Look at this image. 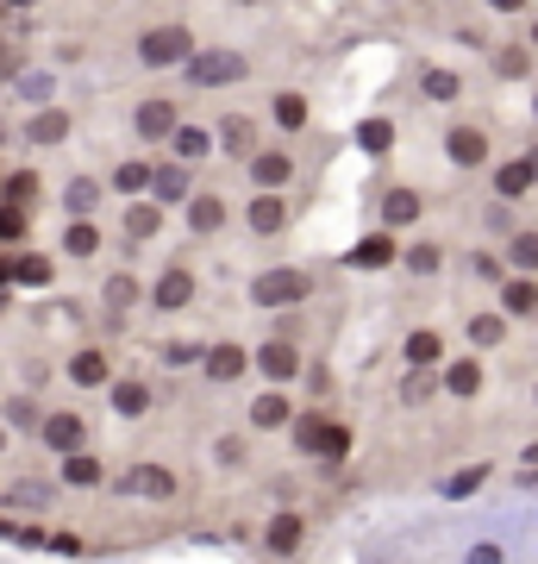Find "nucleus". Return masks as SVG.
Masks as SVG:
<instances>
[{
    "label": "nucleus",
    "instance_id": "f257e3e1",
    "mask_svg": "<svg viewBox=\"0 0 538 564\" xmlns=\"http://www.w3.org/2000/svg\"><path fill=\"white\" fill-rule=\"evenodd\" d=\"M244 302L263 307V314H282V307L314 302V270H300V263H263L257 276L244 282Z\"/></svg>",
    "mask_w": 538,
    "mask_h": 564
},
{
    "label": "nucleus",
    "instance_id": "f03ea898",
    "mask_svg": "<svg viewBox=\"0 0 538 564\" xmlns=\"http://www.w3.org/2000/svg\"><path fill=\"white\" fill-rule=\"evenodd\" d=\"M182 82L200 88V95H220V88H244L251 82V57L232 51V44H200L195 57L182 63Z\"/></svg>",
    "mask_w": 538,
    "mask_h": 564
},
{
    "label": "nucleus",
    "instance_id": "7ed1b4c3",
    "mask_svg": "<svg viewBox=\"0 0 538 564\" xmlns=\"http://www.w3.org/2000/svg\"><path fill=\"white\" fill-rule=\"evenodd\" d=\"M288 440H295L300 458H319V464L351 458V426L332 421V414H319V408H300L295 421H288Z\"/></svg>",
    "mask_w": 538,
    "mask_h": 564
},
{
    "label": "nucleus",
    "instance_id": "20e7f679",
    "mask_svg": "<svg viewBox=\"0 0 538 564\" xmlns=\"http://www.w3.org/2000/svg\"><path fill=\"white\" fill-rule=\"evenodd\" d=\"M200 44H195V32L182 20H163V25H144L139 32V44H132V57L144 63V69H182V63L195 57Z\"/></svg>",
    "mask_w": 538,
    "mask_h": 564
},
{
    "label": "nucleus",
    "instance_id": "39448f33",
    "mask_svg": "<svg viewBox=\"0 0 538 564\" xmlns=\"http://www.w3.org/2000/svg\"><path fill=\"white\" fill-rule=\"evenodd\" d=\"M32 440H39L51 458H69V452H88V445H95V426H88L81 408H44L39 426H32Z\"/></svg>",
    "mask_w": 538,
    "mask_h": 564
},
{
    "label": "nucleus",
    "instance_id": "423d86ee",
    "mask_svg": "<svg viewBox=\"0 0 538 564\" xmlns=\"http://www.w3.org/2000/svg\"><path fill=\"white\" fill-rule=\"evenodd\" d=\"M295 226V195L288 188H251L244 202V239H282Z\"/></svg>",
    "mask_w": 538,
    "mask_h": 564
},
{
    "label": "nucleus",
    "instance_id": "0eeeda50",
    "mask_svg": "<svg viewBox=\"0 0 538 564\" xmlns=\"http://www.w3.org/2000/svg\"><path fill=\"white\" fill-rule=\"evenodd\" d=\"M200 302V276L195 263H163L157 276H151V314H188V307Z\"/></svg>",
    "mask_w": 538,
    "mask_h": 564
},
{
    "label": "nucleus",
    "instance_id": "6e6552de",
    "mask_svg": "<svg viewBox=\"0 0 538 564\" xmlns=\"http://www.w3.org/2000/svg\"><path fill=\"white\" fill-rule=\"evenodd\" d=\"M257 364H251V345L244 339H207V358H200V383L207 389H232L244 383Z\"/></svg>",
    "mask_w": 538,
    "mask_h": 564
},
{
    "label": "nucleus",
    "instance_id": "1a4fd4ad",
    "mask_svg": "<svg viewBox=\"0 0 538 564\" xmlns=\"http://www.w3.org/2000/svg\"><path fill=\"white\" fill-rule=\"evenodd\" d=\"M251 364H257V377L263 383H276V389H288L307 370V351H300V339H288V333H276V339H263V345H251Z\"/></svg>",
    "mask_w": 538,
    "mask_h": 564
},
{
    "label": "nucleus",
    "instance_id": "9d476101",
    "mask_svg": "<svg viewBox=\"0 0 538 564\" xmlns=\"http://www.w3.org/2000/svg\"><path fill=\"white\" fill-rule=\"evenodd\" d=\"M63 377H69V389H81V395H107L120 370H113V351H107V345L95 339V345H76V351H69Z\"/></svg>",
    "mask_w": 538,
    "mask_h": 564
},
{
    "label": "nucleus",
    "instance_id": "9b49d317",
    "mask_svg": "<svg viewBox=\"0 0 538 564\" xmlns=\"http://www.w3.org/2000/svg\"><path fill=\"white\" fill-rule=\"evenodd\" d=\"M113 489H120V496H132V502H176V496H182L176 470H169V464H157V458H139Z\"/></svg>",
    "mask_w": 538,
    "mask_h": 564
},
{
    "label": "nucleus",
    "instance_id": "f8f14e48",
    "mask_svg": "<svg viewBox=\"0 0 538 564\" xmlns=\"http://www.w3.org/2000/svg\"><path fill=\"white\" fill-rule=\"evenodd\" d=\"M107 176H95V170H76V176L57 188V207H63V220H100V207H107Z\"/></svg>",
    "mask_w": 538,
    "mask_h": 564
},
{
    "label": "nucleus",
    "instance_id": "ddd939ff",
    "mask_svg": "<svg viewBox=\"0 0 538 564\" xmlns=\"http://www.w3.org/2000/svg\"><path fill=\"white\" fill-rule=\"evenodd\" d=\"M63 496H69V489H63L57 477H13V484L0 489V508H7V514H51Z\"/></svg>",
    "mask_w": 538,
    "mask_h": 564
},
{
    "label": "nucleus",
    "instance_id": "4468645a",
    "mask_svg": "<svg viewBox=\"0 0 538 564\" xmlns=\"http://www.w3.org/2000/svg\"><path fill=\"white\" fill-rule=\"evenodd\" d=\"M300 408H295V395L288 389H276V383H263L251 402H244V426L251 433H288V421H295Z\"/></svg>",
    "mask_w": 538,
    "mask_h": 564
},
{
    "label": "nucleus",
    "instance_id": "2eb2a0df",
    "mask_svg": "<svg viewBox=\"0 0 538 564\" xmlns=\"http://www.w3.org/2000/svg\"><path fill=\"white\" fill-rule=\"evenodd\" d=\"M182 220H188V239H220L226 226H232V195H220V188H195V202L182 207Z\"/></svg>",
    "mask_w": 538,
    "mask_h": 564
},
{
    "label": "nucleus",
    "instance_id": "dca6fc26",
    "mask_svg": "<svg viewBox=\"0 0 538 564\" xmlns=\"http://www.w3.org/2000/svg\"><path fill=\"white\" fill-rule=\"evenodd\" d=\"M176 126H182L176 95H144V101L132 107V132H139V144H169Z\"/></svg>",
    "mask_w": 538,
    "mask_h": 564
},
{
    "label": "nucleus",
    "instance_id": "f3484780",
    "mask_svg": "<svg viewBox=\"0 0 538 564\" xmlns=\"http://www.w3.org/2000/svg\"><path fill=\"white\" fill-rule=\"evenodd\" d=\"M144 302H151V282H144L132 263H120V270L100 276V307H107V314H132V307H144Z\"/></svg>",
    "mask_w": 538,
    "mask_h": 564
},
{
    "label": "nucleus",
    "instance_id": "a211bd4d",
    "mask_svg": "<svg viewBox=\"0 0 538 564\" xmlns=\"http://www.w3.org/2000/svg\"><path fill=\"white\" fill-rule=\"evenodd\" d=\"M244 182H251V188H295V151H282V144H263V151H251V163H244Z\"/></svg>",
    "mask_w": 538,
    "mask_h": 564
},
{
    "label": "nucleus",
    "instance_id": "6ab92c4d",
    "mask_svg": "<svg viewBox=\"0 0 538 564\" xmlns=\"http://www.w3.org/2000/svg\"><path fill=\"white\" fill-rule=\"evenodd\" d=\"M151 202L157 207H188L195 202V163L163 158L157 170H151Z\"/></svg>",
    "mask_w": 538,
    "mask_h": 564
},
{
    "label": "nucleus",
    "instance_id": "aec40b11",
    "mask_svg": "<svg viewBox=\"0 0 538 564\" xmlns=\"http://www.w3.org/2000/svg\"><path fill=\"white\" fill-rule=\"evenodd\" d=\"M300 545H307V514H300V508H276V514L263 521V552H270V558H295Z\"/></svg>",
    "mask_w": 538,
    "mask_h": 564
},
{
    "label": "nucleus",
    "instance_id": "412c9836",
    "mask_svg": "<svg viewBox=\"0 0 538 564\" xmlns=\"http://www.w3.org/2000/svg\"><path fill=\"white\" fill-rule=\"evenodd\" d=\"M176 163H207V158H220V139H213V126H200V120H182L176 132H169V144H163Z\"/></svg>",
    "mask_w": 538,
    "mask_h": 564
},
{
    "label": "nucleus",
    "instance_id": "4be33fe9",
    "mask_svg": "<svg viewBox=\"0 0 538 564\" xmlns=\"http://www.w3.org/2000/svg\"><path fill=\"white\" fill-rule=\"evenodd\" d=\"M344 263H351V270H395V263H400V239L388 232V226H376V232H363V239L344 251Z\"/></svg>",
    "mask_w": 538,
    "mask_h": 564
},
{
    "label": "nucleus",
    "instance_id": "5701e85b",
    "mask_svg": "<svg viewBox=\"0 0 538 564\" xmlns=\"http://www.w3.org/2000/svg\"><path fill=\"white\" fill-rule=\"evenodd\" d=\"M213 139H220V158H232V163H251V151H263V132L251 113H226L213 126Z\"/></svg>",
    "mask_w": 538,
    "mask_h": 564
},
{
    "label": "nucleus",
    "instance_id": "b1692460",
    "mask_svg": "<svg viewBox=\"0 0 538 564\" xmlns=\"http://www.w3.org/2000/svg\"><path fill=\"white\" fill-rule=\"evenodd\" d=\"M151 170H157V158H144V151H125V158L107 170V188H113L120 202H139V195H151Z\"/></svg>",
    "mask_w": 538,
    "mask_h": 564
},
{
    "label": "nucleus",
    "instance_id": "393cba45",
    "mask_svg": "<svg viewBox=\"0 0 538 564\" xmlns=\"http://www.w3.org/2000/svg\"><path fill=\"white\" fill-rule=\"evenodd\" d=\"M57 251H63L69 263H95L100 251H107V226H100V220H63Z\"/></svg>",
    "mask_w": 538,
    "mask_h": 564
},
{
    "label": "nucleus",
    "instance_id": "a878e982",
    "mask_svg": "<svg viewBox=\"0 0 538 564\" xmlns=\"http://www.w3.org/2000/svg\"><path fill=\"white\" fill-rule=\"evenodd\" d=\"M20 139L32 144V151H57V144H69V113H63L57 101H51V107H32V120L20 126Z\"/></svg>",
    "mask_w": 538,
    "mask_h": 564
},
{
    "label": "nucleus",
    "instance_id": "bb28decb",
    "mask_svg": "<svg viewBox=\"0 0 538 564\" xmlns=\"http://www.w3.org/2000/svg\"><path fill=\"white\" fill-rule=\"evenodd\" d=\"M57 484H63V489H107L113 477H107V458L88 445V452H69V458H57Z\"/></svg>",
    "mask_w": 538,
    "mask_h": 564
},
{
    "label": "nucleus",
    "instance_id": "cd10ccee",
    "mask_svg": "<svg viewBox=\"0 0 538 564\" xmlns=\"http://www.w3.org/2000/svg\"><path fill=\"white\" fill-rule=\"evenodd\" d=\"M107 402H113V414H120V421H144V414L157 408V389L144 383V377H113Z\"/></svg>",
    "mask_w": 538,
    "mask_h": 564
},
{
    "label": "nucleus",
    "instance_id": "c85d7f7f",
    "mask_svg": "<svg viewBox=\"0 0 538 564\" xmlns=\"http://www.w3.org/2000/svg\"><path fill=\"white\" fill-rule=\"evenodd\" d=\"M444 158L458 163V170H482L488 163V132L482 126H451L444 132Z\"/></svg>",
    "mask_w": 538,
    "mask_h": 564
},
{
    "label": "nucleus",
    "instance_id": "c756f323",
    "mask_svg": "<svg viewBox=\"0 0 538 564\" xmlns=\"http://www.w3.org/2000/svg\"><path fill=\"white\" fill-rule=\"evenodd\" d=\"M163 214H169V207H157L151 195L125 202V245H151V239L163 232Z\"/></svg>",
    "mask_w": 538,
    "mask_h": 564
},
{
    "label": "nucleus",
    "instance_id": "7c9ffc66",
    "mask_svg": "<svg viewBox=\"0 0 538 564\" xmlns=\"http://www.w3.org/2000/svg\"><path fill=\"white\" fill-rule=\"evenodd\" d=\"M400 358H407V370H439V364H444V339L432 333V326H414V333L400 339Z\"/></svg>",
    "mask_w": 538,
    "mask_h": 564
},
{
    "label": "nucleus",
    "instance_id": "2f4dec72",
    "mask_svg": "<svg viewBox=\"0 0 538 564\" xmlns=\"http://www.w3.org/2000/svg\"><path fill=\"white\" fill-rule=\"evenodd\" d=\"M270 120H276L282 132H307V120H314V101H307L300 88H276V95H270Z\"/></svg>",
    "mask_w": 538,
    "mask_h": 564
},
{
    "label": "nucleus",
    "instance_id": "473e14b6",
    "mask_svg": "<svg viewBox=\"0 0 538 564\" xmlns=\"http://www.w3.org/2000/svg\"><path fill=\"white\" fill-rule=\"evenodd\" d=\"M495 302H501V314H507V321H532V314H538V282L532 276H507Z\"/></svg>",
    "mask_w": 538,
    "mask_h": 564
},
{
    "label": "nucleus",
    "instance_id": "72a5a7b5",
    "mask_svg": "<svg viewBox=\"0 0 538 564\" xmlns=\"http://www.w3.org/2000/svg\"><path fill=\"white\" fill-rule=\"evenodd\" d=\"M13 282L20 289H51L57 282V258L51 251H13Z\"/></svg>",
    "mask_w": 538,
    "mask_h": 564
},
{
    "label": "nucleus",
    "instance_id": "f704fd0d",
    "mask_svg": "<svg viewBox=\"0 0 538 564\" xmlns=\"http://www.w3.org/2000/svg\"><path fill=\"white\" fill-rule=\"evenodd\" d=\"M419 214H426V202H419V188H388V195H382V226H388V232H400V226H414Z\"/></svg>",
    "mask_w": 538,
    "mask_h": 564
},
{
    "label": "nucleus",
    "instance_id": "c9c22d12",
    "mask_svg": "<svg viewBox=\"0 0 538 564\" xmlns=\"http://www.w3.org/2000/svg\"><path fill=\"white\" fill-rule=\"evenodd\" d=\"M13 95H20L25 107H51L57 101V69H20V76H13Z\"/></svg>",
    "mask_w": 538,
    "mask_h": 564
},
{
    "label": "nucleus",
    "instance_id": "e433bc0d",
    "mask_svg": "<svg viewBox=\"0 0 538 564\" xmlns=\"http://www.w3.org/2000/svg\"><path fill=\"white\" fill-rule=\"evenodd\" d=\"M532 163L526 158H514V163H501L495 170V202H519V195H532Z\"/></svg>",
    "mask_w": 538,
    "mask_h": 564
},
{
    "label": "nucleus",
    "instance_id": "4c0bfd02",
    "mask_svg": "<svg viewBox=\"0 0 538 564\" xmlns=\"http://www.w3.org/2000/svg\"><path fill=\"white\" fill-rule=\"evenodd\" d=\"M213 464H220V470H244V464H251V426L220 433V440H213Z\"/></svg>",
    "mask_w": 538,
    "mask_h": 564
},
{
    "label": "nucleus",
    "instance_id": "58836bf2",
    "mask_svg": "<svg viewBox=\"0 0 538 564\" xmlns=\"http://www.w3.org/2000/svg\"><path fill=\"white\" fill-rule=\"evenodd\" d=\"M200 358H207V339H163L157 345L163 370H200Z\"/></svg>",
    "mask_w": 538,
    "mask_h": 564
},
{
    "label": "nucleus",
    "instance_id": "ea45409f",
    "mask_svg": "<svg viewBox=\"0 0 538 564\" xmlns=\"http://www.w3.org/2000/svg\"><path fill=\"white\" fill-rule=\"evenodd\" d=\"M439 377H444V395H463V402H470V395L482 389V364L476 358H458V364H444Z\"/></svg>",
    "mask_w": 538,
    "mask_h": 564
},
{
    "label": "nucleus",
    "instance_id": "a19ab883",
    "mask_svg": "<svg viewBox=\"0 0 538 564\" xmlns=\"http://www.w3.org/2000/svg\"><path fill=\"white\" fill-rule=\"evenodd\" d=\"M400 263H407L414 276H439V270H444V245L439 239H414L407 251H400Z\"/></svg>",
    "mask_w": 538,
    "mask_h": 564
},
{
    "label": "nucleus",
    "instance_id": "79ce46f5",
    "mask_svg": "<svg viewBox=\"0 0 538 564\" xmlns=\"http://www.w3.org/2000/svg\"><path fill=\"white\" fill-rule=\"evenodd\" d=\"M39 195H44L39 170H7V188H0V202H13V207H39Z\"/></svg>",
    "mask_w": 538,
    "mask_h": 564
},
{
    "label": "nucleus",
    "instance_id": "37998d69",
    "mask_svg": "<svg viewBox=\"0 0 538 564\" xmlns=\"http://www.w3.org/2000/svg\"><path fill=\"white\" fill-rule=\"evenodd\" d=\"M482 484H488V464H470V470H451V477H444L439 496H444V502H470Z\"/></svg>",
    "mask_w": 538,
    "mask_h": 564
},
{
    "label": "nucleus",
    "instance_id": "c03bdc74",
    "mask_svg": "<svg viewBox=\"0 0 538 564\" xmlns=\"http://www.w3.org/2000/svg\"><path fill=\"white\" fill-rule=\"evenodd\" d=\"M419 95H426V101H458L463 95V82H458V69H419Z\"/></svg>",
    "mask_w": 538,
    "mask_h": 564
},
{
    "label": "nucleus",
    "instance_id": "a18cd8bd",
    "mask_svg": "<svg viewBox=\"0 0 538 564\" xmlns=\"http://www.w3.org/2000/svg\"><path fill=\"white\" fill-rule=\"evenodd\" d=\"M507 339V314H470V345H476V351H495V345Z\"/></svg>",
    "mask_w": 538,
    "mask_h": 564
},
{
    "label": "nucleus",
    "instance_id": "49530a36",
    "mask_svg": "<svg viewBox=\"0 0 538 564\" xmlns=\"http://www.w3.org/2000/svg\"><path fill=\"white\" fill-rule=\"evenodd\" d=\"M395 144V120H382V113H370V120H358V151H370V158H382Z\"/></svg>",
    "mask_w": 538,
    "mask_h": 564
},
{
    "label": "nucleus",
    "instance_id": "de8ad7c7",
    "mask_svg": "<svg viewBox=\"0 0 538 564\" xmlns=\"http://www.w3.org/2000/svg\"><path fill=\"white\" fill-rule=\"evenodd\" d=\"M507 263H514L519 276H532L538 270V232H514V239H507Z\"/></svg>",
    "mask_w": 538,
    "mask_h": 564
},
{
    "label": "nucleus",
    "instance_id": "09e8293b",
    "mask_svg": "<svg viewBox=\"0 0 538 564\" xmlns=\"http://www.w3.org/2000/svg\"><path fill=\"white\" fill-rule=\"evenodd\" d=\"M432 389H444V377H432V370H414V377L400 383V402H407V408H419L426 395H432Z\"/></svg>",
    "mask_w": 538,
    "mask_h": 564
},
{
    "label": "nucleus",
    "instance_id": "8fccbe9b",
    "mask_svg": "<svg viewBox=\"0 0 538 564\" xmlns=\"http://www.w3.org/2000/svg\"><path fill=\"white\" fill-rule=\"evenodd\" d=\"M25 214H32V207L0 202V245H20V239H25Z\"/></svg>",
    "mask_w": 538,
    "mask_h": 564
},
{
    "label": "nucleus",
    "instance_id": "3c124183",
    "mask_svg": "<svg viewBox=\"0 0 538 564\" xmlns=\"http://www.w3.org/2000/svg\"><path fill=\"white\" fill-rule=\"evenodd\" d=\"M39 414H44V408H32V395H13L0 421H7V426H25V433H32V426H39Z\"/></svg>",
    "mask_w": 538,
    "mask_h": 564
},
{
    "label": "nucleus",
    "instance_id": "603ef678",
    "mask_svg": "<svg viewBox=\"0 0 538 564\" xmlns=\"http://www.w3.org/2000/svg\"><path fill=\"white\" fill-rule=\"evenodd\" d=\"M463 564H507V545H501V540H470Z\"/></svg>",
    "mask_w": 538,
    "mask_h": 564
},
{
    "label": "nucleus",
    "instance_id": "864d4df0",
    "mask_svg": "<svg viewBox=\"0 0 538 564\" xmlns=\"http://www.w3.org/2000/svg\"><path fill=\"white\" fill-rule=\"evenodd\" d=\"M495 69H501V76H526V69H532V57H526V51L514 44V51H501V63H495Z\"/></svg>",
    "mask_w": 538,
    "mask_h": 564
},
{
    "label": "nucleus",
    "instance_id": "5fc2aeb1",
    "mask_svg": "<svg viewBox=\"0 0 538 564\" xmlns=\"http://www.w3.org/2000/svg\"><path fill=\"white\" fill-rule=\"evenodd\" d=\"M488 13H526V0H488Z\"/></svg>",
    "mask_w": 538,
    "mask_h": 564
},
{
    "label": "nucleus",
    "instance_id": "6e6d98bb",
    "mask_svg": "<svg viewBox=\"0 0 538 564\" xmlns=\"http://www.w3.org/2000/svg\"><path fill=\"white\" fill-rule=\"evenodd\" d=\"M7 452H13V426L0 421V458H7Z\"/></svg>",
    "mask_w": 538,
    "mask_h": 564
},
{
    "label": "nucleus",
    "instance_id": "4d7b16f0",
    "mask_svg": "<svg viewBox=\"0 0 538 564\" xmlns=\"http://www.w3.org/2000/svg\"><path fill=\"white\" fill-rule=\"evenodd\" d=\"M519 458H526V464H538V440H532V445H526V452H519Z\"/></svg>",
    "mask_w": 538,
    "mask_h": 564
},
{
    "label": "nucleus",
    "instance_id": "13d9d810",
    "mask_svg": "<svg viewBox=\"0 0 538 564\" xmlns=\"http://www.w3.org/2000/svg\"><path fill=\"white\" fill-rule=\"evenodd\" d=\"M526 163H532V176H538V144H532V151H526Z\"/></svg>",
    "mask_w": 538,
    "mask_h": 564
},
{
    "label": "nucleus",
    "instance_id": "bf43d9fd",
    "mask_svg": "<svg viewBox=\"0 0 538 564\" xmlns=\"http://www.w3.org/2000/svg\"><path fill=\"white\" fill-rule=\"evenodd\" d=\"M7 7H20V13H25V7H39V0H7Z\"/></svg>",
    "mask_w": 538,
    "mask_h": 564
},
{
    "label": "nucleus",
    "instance_id": "052dcab7",
    "mask_svg": "<svg viewBox=\"0 0 538 564\" xmlns=\"http://www.w3.org/2000/svg\"><path fill=\"white\" fill-rule=\"evenodd\" d=\"M532 44H538V20H532Z\"/></svg>",
    "mask_w": 538,
    "mask_h": 564
},
{
    "label": "nucleus",
    "instance_id": "680f3d73",
    "mask_svg": "<svg viewBox=\"0 0 538 564\" xmlns=\"http://www.w3.org/2000/svg\"><path fill=\"white\" fill-rule=\"evenodd\" d=\"M0 144H7V126H0Z\"/></svg>",
    "mask_w": 538,
    "mask_h": 564
},
{
    "label": "nucleus",
    "instance_id": "e2e57ef3",
    "mask_svg": "<svg viewBox=\"0 0 538 564\" xmlns=\"http://www.w3.org/2000/svg\"><path fill=\"white\" fill-rule=\"evenodd\" d=\"M0 188H7V170H0Z\"/></svg>",
    "mask_w": 538,
    "mask_h": 564
}]
</instances>
